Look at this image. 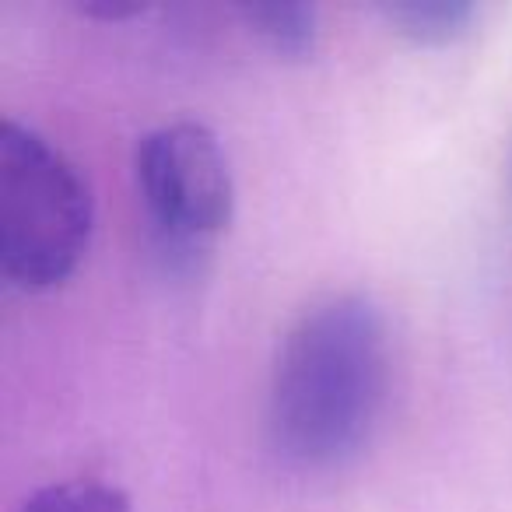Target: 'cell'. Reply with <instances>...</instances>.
<instances>
[{
  "instance_id": "cell-1",
  "label": "cell",
  "mask_w": 512,
  "mask_h": 512,
  "mask_svg": "<svg viewBox=\"0 0 512 512\" xmlns=\"http://www.w3.org/2000/svg\"><path fill=\"white\" fill-rule=\"evenodd\" d=\"M390 327L358 292L313 302L281 337L267 379V442L299 470H334L369 446L390 393Z\"/></svg>"
},
{
  "instance_id": "cell-2",
  "label": "cell",
  "mask_w": 512,
  "mask_h": 512,
  "mask_svg": "<svg viewBox=\"0 0 512 512\" xmlns=\"http://www.w3.org/2000/svg\"><path fill=\"white\" fill-rule=\"evenodd\" d=\"M95 200L78 165L36 127L0 123V271L25 295L53 292L85 260Z\"/></svg>"
},
{
  "instance_id": "cell-3",
  "label": "cell",
  "mask_w": 512,
  "mask_h": 512,
  "mask_svg": "<svg viewBox=\"0 0 512 512\" xmlns=\"http://www.w3.org/2000/svg\"><path fill=\"white\" fill-rule=\"evenodd\" d=\"M148 239L169 271H200L235 214V176L218 134L197 120L151 127L134 148Z\"/></svg>"
},
{
  "instance_id": "cell-4",
  "label": "cell",
  "mask_w": 512,
  "mask_h": 512,
  "mask_svg": "<svg viewBox=\"0 0 512 512\" xmlns=\"http://www.w3.org/2000/svg\"><path fill=\"white\" fill-rule=\"evenodd\" d=\"M239 18L274 57L309 60L320 39V15L313 4H246Z\"/></svg>"
},
{
  "instance_id": "cell-5",
  "label": "cell",
  "mask_w": 512,
  "mask_h": 512,
  "mask_svg": "<svg viewBox=\"0 0 512 512\" xmlns=\"http://www.w3.org/2000/svg\"><path fill=\"white\" fill-rule=\"evenodd\" d=\"M379 11L393 25V32L411 39L414 46L456 43L481 15L467 0H404V4H383Z\"/></svg>"
},
{
  "instance_id": "cell-6",
  "label": "cell",
  "mask_w": 512,
  "mask_h": 512,
  "mask_svg": "<svg viewBox=\"0 0 512 512\" xmlns=\"http://www.w3.org/2000/svg\"><path fill=\"white\" fill-rule=\"evenodd\" d=\"M18 512H130V498L109 481L71 477L39 488Z\"/></svg>"
},
{
  "instance_id": "cell-7",
  "label": "cell",
  "mask_w": 512,
  "mask_h": 512,
  "mask_svg": "<svg viewBox=\"0 0 512 512\" xmlns=\"http://www.w3.org/2000/svg\"><path fill=\"white\" fill-rule=\"evenodd\" d=\"M81 11L92 18H106V22H123V18L141 15V8H116V4H85Z\"/></svg>"
}]
</instances>
